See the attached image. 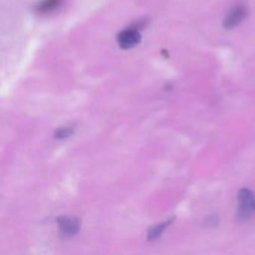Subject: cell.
Returning <instances> with one entry per match:
<instances>
[{"label":"cell","instance_id":"obj_1","mask_svg":"<svg viewBox=\"0 0 255 255\" xmlns=\"http://www.w3.org/2000/svg\"><path fill=\"white\" fill-rule=\"evenodd\" d=\"M141 40V25H133L122 30L117 36V42L122 49H131Z\"/></svg>","mask_w":255,"mask_h":255},{"label":"cell","instance_id":"obj_2","mask_svg":"<svg viewBox=\"0 0 255 255\" xmlns=\"http://www.w3.org/2000/svg\"><path fill=\"white\" fill-rule=\"evenodd\" d=\"M239 197V217L247 218L252 216L254 212L255 194L249 189H242L238 194Z\"/></svg>","mask_w":255,"mask_h":255},{"label":"cell","instance_id":"obj_3","mask_svg":"<svg viewBox=\"0 0 255 255\" xmlns=\"http://www.w3.org/2000/svg\"><path fill=\"white\" fill-rule=\"evenodd\" d=\"M247 14H248V10H247V7L244 6L243 4L237 5V6H234L233 9L226 15V19H224V27L232 29V27L237 26V25H239L244 19H246Z\"/></svg>","mask_w":255,"mask_h":255},{"label":"cell","instance_id":"obj_4","mask_svg":"<svg viewBox=\"0 0 255 255\" xmlns=\"http://www.w3.org/2000/svg\"><path fill=\"white\" fill-rule=\"evenodd\" d=\"M57 224H59L60 233L65 237H72L80 231L79 219L74 217H60L57 219Z\"/></svg>","mask_w":255,"mask_h":255},{"label":"cell","instance_id":"obj_5","mask_svg":"<svg viewBox=\"0 0 255 255\" xmlns=\"http://www.w3.org/2000/svg\"><path fill=\"white\" fill-rule=\"evenodd\" d=\"M64 0H42L41 2L36 5V11L39 14H49V12L55 11L62 5Z\"/></svg>","mask_w":255,"mask_h":255},{"label":"cell","instance_id":"obj_6","mask_svg":"<svg viewBox=\"0 0 255 255\" xmlns=\"http://www.w3.org/2000/svg\"><path fill=\"white\" fill-rule=\"evenodd\" d=\"M169 224H171V221H167V222H164V223L157 224V226L152 227V228L148 231L149 241H154V239L159 238V237L162 236V233L166 231V228L169 226Z\"/></svg>","mask_w":255,"mask_h":255},{"label":"cell","instance_id":"obj_7","mask_svg":"<svg viewBox=\"0 0 255 255\" xmlns=\"http://www.w3.org/2000/svg\"><path fill=\"white\" fill-rule=\"evenodd\" d=\"M72 132H74V127L72 126L60 127V128H57L56 132H55V137H56L57 139H64L66 138V137H69Z\"/></svg>","mask_w":255,"mask_h":255},{"label":"cell","instance_id":"obj_8","mask_svg":"<svg viewBox=\"0 0 255 255\" xmlns=\"http://www.w3.org/2000/svg\"><path fill=\"white\" fill-rule=\"evenodd\" d=\"M254 212H255V201H254Z\"/></svg>","mask_w":255,"mask_h":255}]
</instances>
